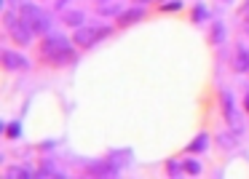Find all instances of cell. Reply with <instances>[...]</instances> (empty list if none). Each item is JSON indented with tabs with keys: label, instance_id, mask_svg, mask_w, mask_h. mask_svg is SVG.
<instances>
[{
	"label": "cell",
	"instance_id": "6da1fadb",
	"mask_svg": "<svg viewBox=\"0 0 249 179\" xmlns=\"http://www.w3.org/2000/svg\"><path fill=\"white\" fill-rule=\"evenodd\" d=\"M40 54H43L46 59H51L54 65H67V62L75 59V51H72L70 40H67V38H59V35H51V38L43 43Z\"/></svg>",
	"mask_w": 249,
	"mask_h": 179
},
{
	"label": "cell",
	"instance_id": "7a4b0ae2",
	"mask_svg": "<svg viewBox=\"0 0 249 179\" xmlns=\"http://www.w3.org/2000/svg\"><path fill=\"white\" fill-rule=\"evenodd\" d=\"M19 19H22L24 24H27L33 33H46V30L51 27L49 22V14L43 11V8L33 6V3H24L22 8H19Z\"/></svg>",
	"mask_w": 249,
	"mask_h": 179
},
{
	"label": "cell",
	"instance_id": "3957f363",
	"mask_svg": "<svg viewBox=\"0 0 249 179\" xmlns=\"http://www.w3.org/2000/svg\"><path fill=\"white\" fill-rule=\"evenodd\" d=\"M3 22H6V30L8 33H11V38L17 40L19 46H27V43H33V30L27 27V24L22 22V19L19 16H14V14H6V19H3Z\"/></svg>",
	"mask_w": 249,
	"mask_h": 179
},
{
	"label": "cell",
	"instance_id": "277c9868",
	"mask_svg": "<svg viewBox=\"0 0 249 179\" xmlns=\"http://www.w3.org/2000/svg\"><path fill=\"white\" fill-rule=\"evenodd\" d=\"M110 33H113V30L105 27V24H99V27H78V33H75V43L81 46V49H91L94 43H99L102 38H107Z\"/></svg>",
	"mask_w": 249,
	"mask_h": 179
},
{
	"label": "cell",
	"instance_id": "5b68a950",
	"mask_svg": "<svg viewBox=\"0 0 249 179\" xmlns=\"http://www.w3.org/2000/svg\"><path fill=\"white\" fill-rule=\"evenodd\" d=\"M222 113H225V120L231 123L233 131L241 129V118H238V110H236V102H233V94L231 91H222Z\"/></svg>",
	"mask_w": 249,
	"mask_h": 179
},
{
	"label": "cell",
	"instance_id": "8992f818",
	"mask_svg": "<svg viewBox=\"0 0 249 179\" xmlns=\"http://www.w3.org/2000/svg\"><path fill=\"white\" fill-rule=\"evenodd\" d=\"M3 65H6V70H27L30 62L14 51H3Z\"/></svg>",
	"mask_w": 249,
	"mask_h": 179
},
{
	"label": "cell",
	"instance_id": "52a82bcc",
	"mask_svg": "<svg viewBox=\"0 0 249 179\" xmlns=\"http://www.w3.org/2000/svg\"><path fill=\"white\" fill-rule=\"evenodd\" d=\"M142 16H145V8H142V6H137V8H129V11H124V14H121L118 24H121V27H126V24H134V22H140Z\"/></svg>",
	"mask_w": 249,
	"mask_h": 179
},
{
	"label": "cell",
	"instance_id": "ba28073f",
	"mask_svg": "<svg viewBox=\"0 0 249 179\" xmlns=\"http://www.w3.org/2000/svg\"><path fill=\"white\" fill-rule=\"evenodd\" d=\"M97 11L102 14V16H113V14H121V3L118 0H99Z\"/></svg>",
	"mask_w": 249,
	"mask_h": 179
},
{
	"label": "cell",
	"instance_id": "9c48e42d",
	"mask_svg": "<svg viewBox=\"0 0 249 179\" xmlns=\"http://www.w3.org/2000/svg\"><path fill=\"white\" fill-rule=\"evenodd\" d=\"M238 72H247L249 70V49L247 46H238V54H236V62H233Z\"/></svg>",
	"mask_w": 249,
	"mask_h": 179
},
{
	"label": "cell",
	"instance_id": "30bf717a",
	"mask_svg": "<svg viewBox=\"0 0 249 179\" xmlns=\"http://www.w3.org/2000/svg\"><path fill=\"white\" fill-rule=\"evenodd\" d=\"M107 161L113 163V166H118V168H121L124 163H129V161H131V150H129V147H126V150H118V152H113V155H110Z\"/></svg>",
	"mask_w": 249,
	"mask_h": 179
},
{
	"label": "cell",
	"instance_id": "8fae6325",
	"mask_svg": "<svg viewBox=\"0 0 249 179\" xmlns=\"http://www.w3.org/2000/svg\"><path fill=\"white\" fill-rule=\"evenodd\" d=\"M206 145H209V134H198L193 142H190L188 150H190V152H204V150H206Z\"/></svg>",
	"mask_w": 249,
	"mask_h": 179
},
{
	"label": "cell",
	"instance_id": "7c38bea8",
	"mask_svg": "<svg viewBox=\"0 0 249 179\" xmlns=\"http://www.w3.org/2000/svg\"><path fill=\"white\" fill-rule=\"evenodd\" d=\"M65 24H70V27H81V24H83V14H81V11L67 14V16H65Z\"/></svg>",
	"mask_w": 249,
	"mask_h": 179
},
{
	"label": "cell",
	"instance_id": "4fadbf2b",
	"mask_svg": "<svg viewBox=\"0 0 249 179\" xmlns=\"http://www.w3.org/2000/svg\"><path fill=\"white\" fill-rule=\"evenodd\" d=\"M212 40H214V43H222V40H225V27H222L220 22H214V27H212Z\"/></svg>",
	"mask_w": 249,
	"mask_h": 179
},
{
	"label": "cell",
	"instance_id": "5bb4252c",
	"mask_svg": "<svg viewBox=\"0 0 249 179\" xmlns=\"http://www.w3.org/2000/svg\"><path fill=\"white\" fill-rule=\"evenodd\" d=\"M6 134L11 136V139H19V136H22V123H17V120H14V123H8Z\"/></svg>",
	"mask_w": 249,
	"mask_h": 179
},
{
	"label": "cell",
	"instance_id": "9a60e30c",
	"mask_svg": "<svg viewBox=\"0 0 249 179\" xmlns=\"http://www.w3.org/2000/svg\"><path fill=\"white\" fill-rule=\"evenodd\" d=\"M190 16H193V22H204V19H206V8L198 3V6L193 8V14H190Z\"/></svg>",
	"mask_w": 249,
	"mask_h": 179
},
{
	"label": "cell",
	"instance_id": "2e32d148",
	"mask_svg": "<svg viewBox=\"0 0 249 179\" xmlns=\"http://www.w3.org/2000/svg\"><path fill=\"white\" fill-rule=\"evenodd\" d=\"M182 168H185V174H201V163L198 161H188Z\"/></svg>",
	"mask_w": 249,
	"mask_h": 179
},
{
	"label": "cell",
	"instance_id": "e0dca14e",
	"mask_svg": "<svg viewBox=\"0 0 249 179\" xmlns=\"http://www.w3.org/2000/svg\"><path fill=\"white\" fill-rule=\"evenodd\" d=\"M161 8L163 11H179V8H182V0H166Z\"/></svg>",
	"mask_w": 249,
	"mask_h": 179
},
{
	"label": "cell",
	"instance_id": "ac0fdd59",
	"mask_svg": "<svg viewBox=\"0 0 249 179\" xmlns=\"http://www.w3.org/2000/svg\"><path fill=\"white\" fill-rule=\"evenodd\" d=\"M6 177H33V171H27V168H8Z\"/></svg>",
	"mask_w": 249,
	"mask_h": 179
},
{
	"label": "cell",
	"instance_id": "d6986e66",
	"mask_svg": "<svg viewBox=\"0 0 249 179\" xmlns=\"http://www.w3.org/2000/svg\"><path fill=\"white\" fill-rule=\"evenodd\" d=\"M166 171H169V177H177V174H179V166H177L174 161H169V163H166Z\"/></svg>",
	"mask_w": 249,
	"mask_h": 179
},
{
	"label": "cell",
	"instance_id": "ffe728a7",
	"mask_svg": "<svg viewBox=\"0 0 249 179\" xmlns=\"http://www.w3.org/2000/svg\"><path fill=\"white\" fill-rule=\"evenodd\" d=\"M67 3H70V0H56V6H59V8H65Z\"/></svg>",
	"mask_w": 249,
	"mask_h": 179
},
{
	"label": "cell",
	"instance_id": "44dd1931",
	"mask_svg": "<svg viewBox=\"0 0 249 179\" xmlns=\"http://www.w3.org/2000/svg\"><path fill=\"white\" fill-rule=\"evenodd\" d=\"M244 107L249 110V91H247V97H244Z\"/></svg>",
	"mask_w": 249,
	"mask_h": 179
},
{
	"label": "cell",
	"instance_id": "7402d4cb",
	"mask_svg": "<svg viewBox=\"0 0 249 179\" xmlns=\"http://www.w3.org/2000/svg\"><path fill=\"white\" fill-rule=\"evenodd\" d=\"M137 3H150V0H137Z\"/></svg>",
	"mask_w": 249,
	"mask_h": 179
}]
</instances>
